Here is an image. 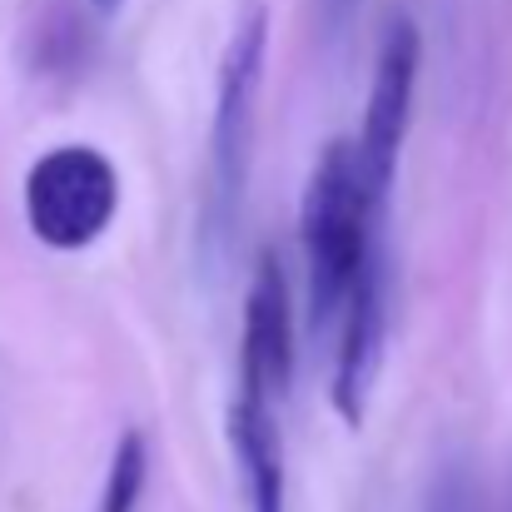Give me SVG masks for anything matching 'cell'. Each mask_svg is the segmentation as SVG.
Returning a JSON list of instances; mask_svg holds the SVG:
<instances>
[{"mask_svg":"<svg viewBox=\"0 0 512 512\" xmlns=\"http://www.w3.org/2000/svg\"><path fill=\"white\" fill-rule=\"evenodd\" d=\"M269 70V10L249 5L219 55L214 75V120H209V174H204V244L229 249L249 170H254V135H259V90Z\"/></svg>","mask_w":512,"mask_h":512,"instance_id":"cell-1","label":"cell"},{"mask_svg":"<svg viewBox=\"0 0 512 512\" xmlns=\"http://www.w3.org/2000/svg\"><path fill=\"white\" fill-rule=\"evenodd\" d=\"M373 199L363 189L353 145L329 140L319 165L309 174L304 204H299V234H304V269H309V314L314 329H329L339 319L343 299L368 259V229H373Z\"/></svg>","mask_w":512,"mask_h":512,"instance_id":"cell-2","label":"cell"},{"mask_svg":"<svg viewBox=\"0 0 512 512\" xmlns=\"http://www.w3.org/2000/svg\"><path fill=\"white\" fill-rule=\"evenodd\" d=\"M120 214V170L95 145H55L25 174V224L45 249H90Z\"/></svg>","mask_w":512,"mask_h":512,"instance_id":"cell-3","label":"cell"},{"mask_svg":"<svg viewBox=\"0 0 512 512\" xmlns=\"http://www.w3.org/2000/svg\"><path fill=\"white\" fill-rule=\"evenodd\" d=\"M418 65H423V40L418 25L408 15H398L383 40H378V60H373V80H368V105H363V130H358V174L363 189L373 199V209H383L393 174L403 160V140L413 125V90H418Z\"/></svg>","mask_w":512,"mask_h":512,"instance_id":"cell-4","label":"cell"},{"mask_svg":"<svg viewBox=\"0 0 512 512\" xmlns=\"http://www.w3.org/2000/svg\"><path fill=\"white\" fill-rule=\"evenodd\" d=\"M294 294L284 259L274 249L259 254L244 294V324H239V393L254 403L279 408L294 383Z\"/></svg>","mask_w":512,"mask_h":512,"instance_id":"cell-5","label":"cell"},{"mask_svg":"<svg viewBox=\"0 0 512 512\" xmlns=\"http://www.w3.org/2000/svg\"><path fill=\"white\" fill-rule=\"evenodd\" d=\"M383 329H388V299H383V254L368 249L348 299L339 309V348H334V383H329V403L348 428L363 423L368 413V393L383 363Z\"/></svg>","mask_w":512,"mask_h":512,"instance_id":"cell-6","label":"cell"},{"mask_svg":"<svg viewBox=\"0 0 512 512\" xmlns=\"http://www.w3.org/2000/svg\"><path fill=\"white\" fill-rule=\"evenodd\" d=\"M224 423H229V448L239 458L249 512H284V433H279V408L234 393Z\"/></svg>","mask_w":512,"mask_h":512,"instance_id":"cell-7","label":"cell"},{"mask_svg":"<svg viewBox=\"0 0 512 512\" xmlns=\"http://www.w3.org/2000/svg\"><path fill=\"white\" fill-rule=\"evenodd\" d=\"M145 488H150V438L140 428H125L115 453H110L105 488H100L95 512H140Z\"/></svg>","mask_w":512,"mask_h":512,"instance_id":"cell-8","label":"cell"},{"mask_svg":"<svg viewBox=\"0 0 512 512\" xmlns=\"http://www.w3.org/2000/svg\"><path fill=\"white\" fill-rule=\"evenodd\" d=\"M423 512H483V493H478V473L468 463H443L428 483Z\"/></svg>","mask_w":512,"mask_h":512,"instance_id":"cell-9","label":"cell"},{"mask_svg":"<svg viewBox=\"0 0 512 512\" xmlns=\"http://www.w3.org/2000/svg\"><path fill=\"white\" fill-rule=\"evenodd\" d=\"M329 5H334V15H339V20H348V15H353V5H358V0H329Z\"/></svg>","mask_w":512,"mask_h":512,"instance_id":"cell-10","label":"cell"},{"mask_svg":"<svg viewBox=\"0 0 512 512\" xmlns=\"http://www.w3.org/2000/svg\"><path fill=\"white\" fill-rule=\"evenodd\" d=\"M90 5H95V10H100V15H115V10H120V5H125V0H90Z\"/></svg>","mask_w":512,"mask_h":512,"instance_id":"cell-11","label":"cell"}]
</instances>
